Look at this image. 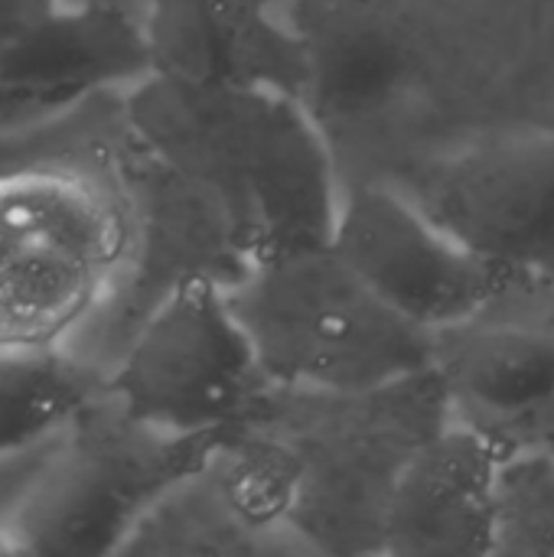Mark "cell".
Wrapping results in <instances>:
<instances>
[{"label":"cell","instance_id":"7c38bea8","mask_svg":"<svg viewBox=\"0 0 554 557\" xmlns=\"http://www.w3.org/2000/svg\"><path fill=\"white\" fill-rule=\"evenodd\" d=\"M310 52V85L304 104L327 124L359 121L382 108L408 75L402 36L366 13H333L313 29H300Z\"/></svg>","mask_w":554,"mask_h":557},{"label":"cell","instance_id":"5bb4252c","mask_svg":"<svg viewBox=\"0 0 554 557\" xmlns=\"http://www.w3.org/2000/svg\"><path fill=\"white\" fill-rule=\"evenodd\" d=\"M52 7L56 0H0V52Z\"/></svg>","mask_w":554,"mask_h":557},{"label":"cell","instance_id":"3957f363","mask_svg":"<svg viewBox=\"0 0 554 557\" xmlns=\"http://www.w3.org/2000/svg\"><path fill=\"white\" fill-rule=\"evenodd\" d=\"M225 290L278 388L369 398L434 369L438 336L385 304L333 242L255 258Z\"/></svg>","mask_w":554,"mask_h":557},{"label":"cell","instance_id":"6da1fadb","mask_svg":"<svg viewBox=\"0 0 554 557\" xmlns=\"http://www.w3.org/2000/svg\"><path fill=\"white\" fill-rule=\"evenodd\" d=\"M118 98L0 140V349L101 362L140 255Z\"/></svg>","mask_w":554,"mask_h":557},{"label":"cell","instance_id":"ba28073f","mask_svg":"<svg viewBox=\"0 0 554 557\" xmlns=\"http://www.w3.org/2000/svg\"><path fill=\"white\" fill-rule=\"evenodd\" d=\"M284 0H140L150 72L232 88H268L304 101L310 52L281 13Z\"/></svg>","mask_w":554,"mask_h":557},{"label":"cell","instance_id":"52a82bcc","mask_svg":"<svg viewBox=\"0 0 554 557\" xmlns=\"http://www.w3.org/2000/svg\"><path fill=\"white\" fill-rule=\"evenodd\" d=\"M408 193L519 281L554 268V131L506 127L431 160Z\"/></svg>","mask_w":554,"mask_h":557},{"label":"cell","instance_id":"4fadbf2b","mask_svg":"<svg viewBox=\"0 0 554 557\" xmlns=\"http://www.w3.org/2000/svg\"><path fill=\"white\" fill-rule=\"evenodd\" d=\"M493 555L554 557L552 447L509 450L493 493Z\"/></svg>","mask_w":554,"mask_h":557},{"label":"cell","instance_id":"9c48e42d","mask_svg":"<svg viewBox=\"0 0 554 557\" xmlns=\"http://www.w3.org/2000/svg\"><path fill=\"white\" fill-rule=\"evenodd\" d=\"M509 450L447 421L395 467L379 535L389 555H493V493Z\"/></svg>","mask_w":554,"mask_h":557},{"label":"cell","instance_id":"2e32d148","mask_svg":"<svg viewBox=\"0 0 554 557\" xmlns=\"http://www.w3.org/2000/svg\"><path fill=\"white\" fill-rule=\"evenodd\" d=\"M0 555H16V545H13V539L7 535L3 525H0Z\"/></svg>","mask_w":554,"mask_h":557},{"label":"cell","instance_id":"9a60e30c","mask_svg":"<svg viewBox=\"0 0 554 557\" xmlns=\"http://www.w3.org/2000/svg\"><path fill=\"white\" fill-rule=\"evenodd\" d=\"M56 3H65V7H137L140 10V0H56Z\"/></svg>","mask_w":554,"mask_h":557},{"label":"cell","instance_id":"30bf717a","mask_svg":"<svg viewBox=\"0 0 554 557\" xmlns=\"http://www.w3.org/2000/svg\"><path fill=\"white\" fill-rule=\"evenodd\" d=\"M431 382L464 421L506 450L554 444V336L532 326L438 333Z\"/></svg>","mask_w":554,"mask_h":557},{"label":"cell","instance_id":"8fae6325","mask_svg":"<svg viewBox=\"0 0 554 557\" xmlns=\"http://www.w3.org/2000/svg\"><path fill=\"white\" fill-rule=\"evenodd\" d=\"M104 392L108 369L75 349H0V483Z\"/></svg>","mask_w":554,"mask_h":557},{"label":"cell","instance_id":"7a4b0ae2","mask_svg":"<svg viewBox=\"0 0 554 557\" xmlns=\"http://www.w3.org/2000/svg\"><path fill=\"white\" fill-rule=\"evenodd\" d=\"M118 111L131 140L212 209L238 268L333 238L343 186L300 98L150 72L121 91Z\"/></svg>","mask_w":554,"mask_h":557},{"label":"cell","instance_id":"e0dca14e","mask_svg":"<svg viewBox=\"0 0 554 557\" xmlns=\"http://www.w3.org/2000/svg\"><path fill=\"white\" fill-rule=\"evenodd\" d=\"M20 134H23V131H20ZM3 137H10V134H0V140H3Z\"/></svg>","mask_w":554,"mask_h":557},{"label":"cell","instance_id":"8992f818","mask_svg":"<svg viewBox=\"0 0 554 557\" xmlns=\"http://www.w3.org/2000/svg\"><path fill=\"white\" fill-rule=\"evenodd\" d=\"M330 242L385 304L434 336L480 320L519 281L389 183L346 186Z\"/></svg>","mask_w":554,"mask_h":557},{"label":"cell","instance_id":"5b68a950","mask_svg":"<svg viewBox=\"0 0 554 557\" xmlns=\"http://www.w3.org/2000/svg\"><path fill=\"white\" fill-rule=\"evenodd\" d=\"M274 388L216 271L180 274L108 366V398L170 437L251 428Z\"/></svg>","mask_w":554,"mask_h":557},{"label":"cell","instance_id":"277c9868","mask_svg":"<svg viewBox=\"0 0 554 557\" xmlns=\"http://www.w3.org/2000/svg\"><path fill=\"white\" fill-rule=\"evenodd\" d=\"M225 437L160 434L104 392L16 476L3 506L16 555H118L134 525Z\"/></svg>","mask_w":554,"mask_h":557}]
</instances>
